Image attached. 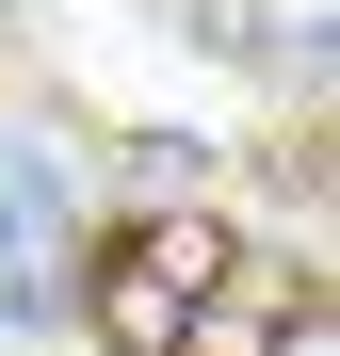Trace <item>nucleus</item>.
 <instances>
[{"instance_id":"f257e3e1","label":"nucleus","mask_w":340,"mask_h":356,"mask_svg":"<svg viewBox=\"0 0 340 356\" xmlns=\"http://www.w3.org/2000/svg\"><path fill=\"white\" fill-rule=\"evenodd\" d=\"M179 308H195V291H162L130 243L97 259V340H113V356H179Z\"/></svg>"},{"instance_id":"f03ea898","label":"nucleus","mask_w":340,"mask_h":356,"mask_svg":"<svg viewBox=\"0 0 340 356\" xmlns=\"http://www.w3.org/2000/svg\"><path fill=\"white\" fill-rule=\"evenodd\" d=\"M130 259H146L162 291H211V275H243V243H227L211 211H146V227H130Z\"/></svg>"}]
</instances>
